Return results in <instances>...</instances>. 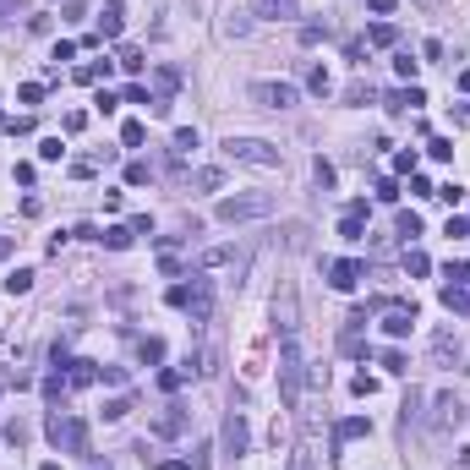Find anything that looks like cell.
Returning a JSON list of instances; mask_svg holds the SVG:
<instances>
[{
	"instance_id": "obj_29",
	"label": "cell",
	"mask_w": 470,
	"mask_h": 470,
	"mask_svg": "<svg viewBox=\"0 0 470 470\" xmlns=\"http://www.w3.org/2000/svg\"><path fill=\"white\" fill-rule=\"evenodd\" d=\"M143 137H148V126H143V121H126V126H121V143H126V148H137Z\"/></svg>"
},
{
	"instance_id": "obj_32",
	"label": "cell",
	"mask_w": 470,
	"mask_h": 470,
	"mask_svg": "<svg viewBox=\"0 0 470 470\" xmlns=\"http://www.w3.org/2000/svg\"><path fill=\"white\" fill-rule=\"evenodd\" d=\"M99 164H104L99 154H88V159H72V175H82V181H88V175H99Z\"/></svg>"
},
{
	"instance_id": "obj_57",
	"label": "cell",
	"mask_w": 470,
	"mask_h": 470,
	"mask_svg": "<svg viewBox=\"0 0 470 470\" xmlns=\"http://www.w3.org/2000/svg\"><path fill=\"white\" fill-rule=\"evenodd\" d=\"M104 470H110V465H104Z\"/></svg>"
},
{
	"instance_id": "obj_28",
	"label": "cell",
	"mask_w": 470,
	"mask_h": 470,
	"mask_svg": "<svg viewBox=\"0 0 470 470\" xmlns=\"http://www.w3.org/2000/svg\"><path fill=\"white\" fill-rule=\"evenodd\" d=\"M115 66H126V72H143V50H132V44H121V55H115Z\"/></svg>"
},
{
	"instance_id": "obj_24",
	"label": "cell",
	"mask_w": 470,
	"mask_h": 470,
	"mask_svg": "<svg viewBox=\"0 0 470 470\" xmlns=\"http://www.w3.org/2000/svg\"><path fill=\"white\" fill-rule=\"evenodd\" d=\"M372 432V421L367 416H350V421H339V438H367Z\"/></svg>"
},
{
	"instance_id": "obj_12",
	"label": "cell",
	"mask_w": 470,
	"mask_h": 470,
	"mask_svg": "<svg viewBox=\"0 0 470 470\" xmlns=\"http://www.w3.org/2000/svg\"><path fill=\"white\" fill-rule=\"evenodd\" d=\"M252 11H257V17H268V22H290L301 6H296V0H252Z\"/></svg>"
},
{
	"instance_id": "obj_26",
	"label": "cell",
	"mask_w": 470,
	"mask_h": 470,
	"mask_svg": "<svg viewBox=\"0 0 470 470\" xmlns=\"http://www.w3.org/2000/svg\"><path fill=\"white\" fill-rule=\"evenodd\" d=\"M137 356H143L148 367H159V361H164V339H143V345H137Z\"/></svg>"
},
{
	"instance_id": "obj_33",
	"label": "cell",
	"mask_w": 470,
	"mask_h": 470,
	"mask_svg": "<svg viewBox=\"0 0 470 470\" xmlns=\"http://www.w3.org/2000/svg\"><path fill=\"white\" fill-rule=\"evenodd\" d=\"M110 77V61H93V66H77V82H99Z\"/></svg>"
},
{
	"instance_id": "obj_3",
	"label": "cell",
	"mask_w": 470,
	"mask_h": 470,
	"mask_svg": "<svg viewBox=\"0 0 470 470\" xmlns=\"http://www.w3.org/2000/svg\"><path fill=\"white\" fill-rule=\"evenodd\" d=\"M225 159L252 164V170H279V164H285V154H279L274 143H263V137H225Z\"/></svg>"
},
{
	"instance_id": "obj_52",
	"label": "cell",
	"mask_w": 470,
	"mask_h": 470,
	"mask_svg": "<svg viewBox=\"0 0 470 470\" xmlns=\"http://www.w3.org/2000/svg\"><path fill=\"white\" fill-rule=\"evenodd\" d=\"M367 6H372V11H383V17L394 11V0H367Z\"/></svg>"
},
{
	"instance_id": "obj_27",
	"label": "cell",
	"mask_w": 470,
	"mask_h": 470,
	"mask_svg": "<svg viewBox=\"0 0 470 470\" xmlns=\"http://www.w3.org/2000/svg\"><path fill=\"white\" fill-rule=\"evenodd\" d=\"M350 394H356V399H372V394H378V378H367V372H356V378H350Z\"/></svg>"
},
{
	"instance_id": "obj_41",
	"label": "cell",
	"mask_w": 470,
	"mask_h": 470,
	"mask_svg": "<svg viewBox=\"0 0 470 470\" xmlns=\"http://www.w3.org/2000/svg\"><path fill=\"white\" fill-rule=\"evenodd\" d=\"M312 175H317V186H334V164H328V159H317Z\"/></svg>"
},
{
	"instance_id": "obj_8",
	"label": "cell",
	"mask_w": 470,
	"mask_h": 470,
	"mask_svg": "<svg viewBox=\"0 0 470 470\" xmlns=\"http://www.w3.org/2000/svg\"><path fill=\"white\" fill-rule=\"evenodd\" d=\"M361 274H367V263H356V257H339V263H328V285H334V290H345V296L361 285Z\"/></svg>"
},
{
	"instance_id": "obj_19",
	"label": "cell",
	"mask_w": 470,
	"mask_h": 470,
	"mask_svg": "<svg viewBox=\"0 0 470 470\" xmlns=\"http://www.w3.org/2000/svg\"><path fill=\"white\" fill-rule=\"evenodd\" d=\"M405 274H416V279H421V274H432V257H427L421 246H410V252H405Z\"/></svg>"
},
{
	"instance_id": "obj_21",
	"label": "cell",
	"mask_w": 470,
	"mask_h": 470,
	"mask_svg": "<svg viewBox=\"0 0 470 470\" xmlns=\"http://www.w3.org/2000/svg\"><path fill=\"white\" fill-rule=\"evenodd\" d=\"M104 246H110V252H126V246H132V225H110V230H104Z\"/></svg>"
},
{
	"instance_id": "obj_53",
	"label": "cell",
	"mask_w": 470,
	"mask_h": 470,
	"mask_svg": "<svg viewBox=\"0 0 470 470\" xmlns=\"http://www.w3.org/2000/svg\"><path fill=\"white\" fill-rule=\"evenodd\" d=\"M454 121H460V126H470V104H460V110H454Z\"/></svg>"
},
{
	"instance_id": "obj_18",
	"label": "cell",
	"mask_w": 470,
	"mask_h": 470,
	"mask_svg": "<svg viewBox=\"0 0 470 470\" xmlns=\"http://www.w3.org/2000/svg\"><path fill=\"white\" fill-rule=\"evenodd\" d=\"M443 307L449 312H470V285H443Z\"/></svg>"
},
{
	"instance_id": "obj_17",
	"label": "cell",
	"mask_w": 470,
	"mask_h": 470,
	"mask_svg": "<svg viewBox=\"0 0 470 470\" xmlns=\"http://www.w3.org/2000/svg\"><path fill=\"white\" fill-rule=\"evenodd\" d=\"M367 44L389 50V44H399V28H394V22H372V28H367Z\"/></svg>"
},
{
	"instance_id": "obj_48",
	"label": "cell",
	"mask_w": 470,
	"mask_h": 470,
	"mask_svg": "<svg viewBox=\"0 0 470 470\" xmlns=\"http://www.w3.org/2000/svg\"><path fill=\"white\" fill-rule=\"evenodd\" d=\"M394 170L399 175H416V154H394Z\"/></svg>"
},
{
	"instance_id": "obj_22",
	"label": "cell",
	"mask_w": 470,
	"mask_h": 470,
	"mask_svg": "<svg viewBox=\"0 0 470 470\" xmlns=\"http://www.w3.org/2000/svg\"><path fill=\"white\" fill-rule=\"evenodd\" d=\"M132 416V394H115L110 405H104V421H126Z\"/></svg>"
},
{
	"instance_id": "obj_47",
	"label": "cell",
	"mask_w": 470,
	"mask_h": 470,
	"mask_svg": "<svg viewBox=\"0 0 470 470\" xmlns=\"http://www.w3.org/2000/svg\"><path fill=\"white\" fill-rule=\"evenodd\" d=\"M61 126H66V132H82V126H88V110H72V115H66Z\"/></svg>"
},
{
	"instance_id": "obj_16",
	"label": "cell",
	"mask_w": 470,
	"mask_h": 470,
	"mask_svg": "<svg viewBox=\"0 0 470 470\" xmlns=\"http://www.w3.org/2000/svg\"><path fill=\"white\" fill-rule=\"evenodd\" d=\"M307 88H312L317 99H328V93H334V77H328V66H317V61H312V66H307Z\"/></svg>"
},
{
	"instance_id": "obj_25",
	"label": "cell",
	"mask_w": 470,
	"mask_h": 470,
	"mask_svg": "<svg viewBox=\"0 0 470 470\" xmlns=\"http://www.w3.org/2000/svg\"><path fill=\"white\" fill-rule=\"evenodd\" d=\"M192 148H197V126H181L175 132V159H186Z\"/></svg>"
},
{
	"instance_id": "obj_13",
	"label": "cell",
	"mask_w": 470,
	"mask_h": 470,
	"mask_svg": "<svg viewBox=\"0 0 470 470\" xmlns=\"http://www.w3.org/2000/svg\"><path fill=\"white\" fill-rule=\"evenodd\" d=\"M88 383H99V361H72L66 367V389H88Z\"/></svg>"
},
{
	"instance_id": "obj_39",
	"label": "cell",
	"mask_w": 470,
	"mask_h": 470,
	"mask_svg": "<svg viewBox=\"0 0 470 470\" xmlns=\"http://www.w3.org/2000/svg\"><path fill=\"white\" fill-rule=\"evenodd\" d=\"M126 104H154V93H148L143 82H132V88H126Z\"/></svg>"
},
{
	"instance_id": "obj_10",
	"label": "cell",
	"mask_w": 470,
	"mask_h": 470,
	"mask_svg": "<svg viewBox=\"0 0 470 470\" xmlns=\"http://www.w3.org/2000/svg\"><path fill=\"white\" fill-rule=\"evenodd\" d=\"M274 323H279L285 339L296 334V290H290V285H279V296H274Z\"/></svg>"
},
{
	"instance_id": "obj_4",
	"label": "cell",
	"mask_w": 470,
	"mask_h": 470,
	"mask_svg": "<svg viewBox=\"0 0 470 470\" xmlns=\"http://www.w3.org/2000/svg\"><path fill=\"white\" fill-rule=\"evenodd\" d=\"M50 443L61 454H88V427L77 416H50Z\"/></svg>"
},
{
	"instance_id": "obj_11",
	"label": "cell",
	"mask_w": 470,
	"mask_h": 470,
	"mask_svg": "<svg viewBox=\"0 0 470 470\" xmlns=\"http://www.w3.org/2000/svg\"><path fill=\"white\" fill-rule=\"evenodd\" d=\"M121 28H126V6L110 0V6L99 11V39H121Z\"/></svg>"
},
{
	"instance_id": "obj_37",
	"label": "cell",
	"mask_w": 470,
	"mask_h": 470,
	"mask_svg": "<svg viewBox=\"0 0 470 470\" xmlns=\"http://www.w3.org/2000/svg\"><path fill=\"white\" fill-rule=\"evenodd\" d=\"M383 367H389V372H410V361H405V350H383Z\"/></svg>"
},
{
	"instance_id": "obj_30",
	"label": "cell",
	"mask_w": 470,
	"mask_h": 470,
	"mask_svg": "<svg viewBox=\"0 0 470 470\" xmlns=\"http://www.w3.org/2000/svg\"><path fill=\"white\" fill-rule=\"evenodd\" d=\"M192 186H203V192H219V186H225V175H219V170H197V175H192Z\"/></svg>"
},
{
	"instance_id": "obj_46",
	"label": "cell",
	"mask_w": 470,
	"mask_h": 470,
	"mask_svg": "<svg viewBox=\"0 0 470 470\" xmlns=\"http://www.w3.org/2000/svg\"><path fill=\"white\" fill-rule=\"evenodd\" d=\"M6 443H17V449H22V443H28V427H22V421H11V427H6Z\"/></svg>"
},
{
	"instance_id": "obj_49",
	"label": "cell",
	"mask_w": 470,
	"mask_h": 470,
	"mask_svg": "<svg viewBox=\"0 0 470 470\" xmlns=\"http://www.w3.org/2000/svg\"><path fill=\"white\" fill-rule=\"evenodd\" d=\"M378 203H399V186L394 181H378Z\"/></svg>"
},
{
	"instance_id": "obj_55",
	"label": "cell",
	"mask_w": 470,
	"mask_h": 470,
	"mask_svg": "<svg viewBox=\"0 0 470 470\" xmlns=\"http://www.w3.org/2000/svg\"><path fill=\"white\" fill-rule=\"evenodd\" d=\"M39 470H61V465H55V460H44V465H39Z\"/></svg>"
},
{
	"instance_id": "obj_5",
	"label": "cell",
	"mask_w": 470,
	"mask_h": 470,
	"mask_svg": "<svg viewBox=\"0 0 470 470\" xmlns=\"http://www.w3.org/2000/svg\"><path fill=\"white\" fill-rule=\"evenodd\" d=\"M301 93H296V82H252V104H263V110H290Z\"/></svg>"
},
{
	"instance_id": "obj_6",
	"label": "cell",
	"mask_w": 470,
	"mask_h": 470,
	"mask_svg": "<svg viewBox=\"0 0 470 470\" xmlns=\"http://www.w3.org/2000/svg\"><path fill=\"white\" fill-rule=\"evenodd\" d=\"M186 427H192V410H186V405H164L154 421H148V432H154V438H181Z\"/></svg>"
},
{
	"instance_id": "obj_7",
	"label": "cell",
	"mask_w": 470,
	"mask_h": 470,
	"mask_svg": "<svg viewBox=\"0 0 470 470\" xmlns=\"http://www.w3.org/2000/svg\"><path fill=\"white\" fill-rule=\"evenodd\" d=\"M427 427H432L438 438H449V432L460 427V399H454V394H438V399H432V421H427Z\"/></svg>"
},
{
	"instance_id": "obj_23",
	"label": "cell",
	"mask_w": 470,
	"mask_h": 470,
	"mask_svg": "<svg viewBox=\"0 0 470 470\" xmlns=\"http://www.w3.org/2000/svg\"><path fill=\"white\" fill-rule=\"evenodd\" d=\"M148 175H154L148 159H132V164H126V186H148Z\"/></svg>"
},
{
	"instance_id": "obj_56",
	"label": "cell",
	"mask_w": 470,
	"mask_h": 470,
	"mask_svg": "<svg viewBox=\"0 0 470 470\" xmlns=\"http://www.w3.org/2000/svg\"><path fill=\"white\" fill-rule=\"evenodd\" d=\"M6 6H11V0H0V11H6Z\"/></svg>"
},
{
	"instance_id": "obj_42",
	"label": "cell",
	"mask_w": 470,
	"mask_h": 470,
	"mask_svg": "<svg viewBox=\"0 0 470 470\" xmlns=\"http://www.w3.org/2000/svg\"><path fill=\"white\" fill-rule=\"evenodd\" d=\"M427 154H432V159H454V143H449V137H432V148H427Z\"/></svg>"
},
{
	"instance_id": "obj_14",
	"label": "cell",
	"mask_w": 470,
	"mask_h": 470,
	"mask_svg": "<svg viewBox=\"0 0 470 470\" xmlns=\"http://www.w3.org/2000/svg\"><path fill=\"white\" fill-rule=\"evenodd\" d=\"M432 356H438V367H454L460 361V339L454 334H432Z\"/></svg>"
},
{
	"instance_id": "obj_35",
	"label": "cell",
	"mask_w": 470,
	"mask_h": 470,
	"mask_svg": "<svg viewBox=\"0 0 470 470\" xmlns=\"http://www.w3.org/2000/svg\"><path fill=\"white\" fill-rule=\"evenodd\" d=\"M235 252L230 246H214V252H203V268H225V263H230Z\"/></svg>"
},
{
	"instance_id": "obj_15",
	"label": "cell",
	"mask_w": 470,
	"mask_h": 470,
	"mask_svg": "<svg viewBox=\"0 0 470 470\" xmlns=\"http://www.w3.org/2000/svg\"><path fill=\"white\" fill-rule=\"evenodd\" d=\"M416 104H427V93H421V88H399V93H389V110H394V115H405V110H416Z\"/></svg>"
},
{
	"instance_id": "obj_34",
	"label": "cell",
	"mask_w": 470,
	"mask_h": 470,
	"mask_svg": "<svg viewBox=\"0 0 470 470\" xmlns=\"http://www.w3.org/2000/svg\"><path fill=\"white\" fill-rule=\"evenodd\" d=\"M17 99H22V104H44V82H22Z\"/></svg>"
},
{
	"instance_id": "obj_1",
	"label": "cell",
	"mask_w": 470,
	"mask_h": 470,
	"mask_svg": "<svg viewBox=\"0 0 470 470\" xmlns=\"http://www.w3.org/2000/svg\"><path fill=\"white\" fill-rule=\"evenodd\" d=\"M268 214H274V192H235V197H219V208H214L219 225H252Z\"/></svg>"
},
{
	"instance_id": "obj_9",
	"label": "cell",
	"mask_w": 470,
	"mask_h": 470,
	"mask_svg": "<svg viewBox=\"0 0 470 470\" xmlns=\"http://www.w3.org/2000/svg\"><path fill=\"white\" fill-rule=\"evenodd\" d=\"M219 443H225V454H230V460H241V454H246L252 432H246V416H241V410H230V416H225V438H219Z\"/></svg>"
},
{
	"instance_id": "obj_31",
	"label": "cell",
	"mask_w": 470,
	"mask_h": 470,
	"mask_svg": "<svg viewBox=\"0 0 470 470\" xmlns=\"http://www.w3.org/2000/svg\"><path fill=\"white\" fill-rule=\"evenodd\" d=\"M61 154H66L61 137H44V143H39V159H44V164H61Z\"/></svg>"
},
{
	"instance_id": "obj_51",
	"label": "cell",
	"mask_w": 470,
	"mask_h": 470,
	"mask_svg": "<svg viewBox=\"0 0 470 470\" xmlns=\"http://www.w3.org/2000/svg\"><path fill=\"white\" fill-rule=\"evenodd\" d=\"M159 470H192L186 460H159Z\"/></svg>"
},
{
	"instance_id": "obj_36",
	"label": "cell",
	"mask_w": 470,
	"mask_h": 470,
	"mask_svg": "<svg viewBox=\"0 0 470 470\" xmlns=\"http://www.w3.org/2000/svg\"><path fill=\"white\" fill-rule=\"evenodd\" d=\"M399 235L416 241V235H421V214H399Z\"/></svg>"
},
{
	"instance_id": "obj_50",
	"label": "cell",
	"mask_w": 470,
	"mask_h": 470,
	"mask_svg": "<svg viewBox=\"0 0 470 470\" xmlns=\"http://www.w3.org/2000/svg\"><path fill=\"white\" fill-rule=\"evenodd\" d=\"M208 454H214V449H208V443H203V449H197V454H192V470H208Z\"/></svg>"
},
{
	"instance_id": "obj_2",
	"label": "cell",
	"mask_w": 470,
	"mask_h": 470,
	"mask_svg": "<svg viewBox=\"0 0 470 470\" xmlns=\"http://www.w3.org/2000/svg\"><path fill=\"white\" fill-rule=\"evenodd\" d=\"M301 378H307V361H301V345H296V334L279 345V399H285V410H296L301 405Z\"/></svg>"
},
{
	"instance_id": "obj_44",
	"label": "cell",
	"mask_w": 470,
	"mask_h": 470,
	"mask_svg": "<svg viewBox=\"0 0 470 470\" xmlns=\"http://www.w3.org/2000/svg\"><path fill=\"white\" fill-rule=\"evenodd\" d=\"M290 470H317L312 465V449H296V454H290Z\"/></svg>"
},
{
	"instance_id": "obj_45",
	"label": "cell",
	"mask_w": 470,
	"mask_h": 470,
	"mask_svg": "<svg viewBox=\"0 0 470 470\" xmlns=\"http://www.w3.org/2000/svg\"><path fill=\"white\" fill-rule=\"evenodd\" d=\"M432 197H443V203H460V197H465V186H454V181H449V186H438Z\"/></svg>"
},
{
	"instance_id": "obj_43",
	"label": "cell",
	"mask_w": 470,
	"mask_h": 470,
	"mask_svg": "<svg viewBox=\"0 0 470 470\" xmlns=\"http://www.w3.org/2000/svg\"><path fill=\"white\" fill-rule=\"evenodd\" d=\"M449 285H470V263H449Z\"/></svg>"
},
{
	"instance_id": "obj_38",
	"label": "cell",
	"mask_w": 470,
	"mask_h": 470,
	"mask_svg": "<svg viewBox=\"0 0 470 470\" xmlns=\"http://www.w3.org/2000/svg\"><path fill=\"white\" fill-rule=\"evenodd\" d=\"M339 235H345V241H361L367 230H361V219H356V214H345V225H339Z\"/></svg>"
},
{
	"instance_id": "obj_54",
	"label": "cell",
	"mask_w": 470,
	"mask_h": 470,
	"mask_svg": "<svg viewBox=\"0 0 470 470\" xmlns=\"http://www.w3.org/2000/svg\"><path fill=\"white\" fill-rule=\"evenodd\" d=\"M460 93H470V72H460Z\"/></svg>"
},
{
	"instance_id": "obj_40",
	"label": "cell",
	"mask_w": 470,
	"mask_h": 470,
	"mask_svg": "<svg viewBox=\"0 0 470 470\" xmlns=\"http://www.w3.org/2000/svg\"><path fill=\"white\" fill-rule=\"evenodd\" d=\"M6 132H11V137H28V132H33V121H28V115H11V121H6Z\"/></svg>"
},
{
	"instance_id": "obj_20",
	"label": "cell",
	"mask_w": 470,
	"mask_h": 470,
	"mask_svg": "<svg viewBox=\"0 0 470 470\" xmlns=\"http://www.w3.org/2000/svg\"><path fill=\"white\" fill-rule=\"evenodd\" d=\"M6 290H11V296H28V290H33V268H11V274H6Z\"/></svg>"
}]
</instances>
